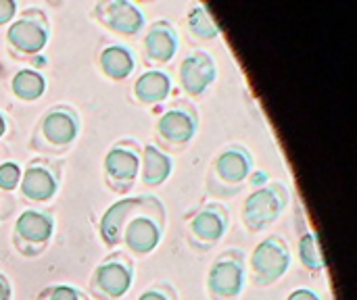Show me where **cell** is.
<instances>
[{
    "mask_svg": "<svg viewBox=\"0 0 357 300\" xmlns=\"http://www.w3.org/2000/svg\"><path fill=\"white\" fill-rule=\"evenodd\" d=\"M165 228V209L159 198L155 196H136L132 209L128 211L121 232L119 244H123L134 255H149L153 253Z\"/></svg>",
    "mask_w": 357,
    "mask_h": 300,
    "instance_id": "cell-1",
    "label": "cell"
},
{
    "mask_svg": "<svg viewBox=\"0 0 357 300\" xmlns=\"http://www.w3.org/2000/svg\"><path fill=\"white\" fill-rule=\"evenodd\" d=\"M251 169L253 159L245 146L232 144L222 148L207 173V192L218 198L234 196L245 186L247 177L251 175Z\"/></svg>",
    "mask_w": 357,
    "mask_h": 300,
    "instance_id": "cell-2",
    "label": "cell"
},
{
    "mask_svg": "<svg viewBox=\"0 0 357 300\" xmlns=\"http://www.w3.org/2000/svg\"><path fill=\"white\" fill-rule=\"evenodd\" d=\"M79 134V117L77 113L67 106H50L38 121L29 146L38 152L61 155L65 152Z\"/></svg>",
    "mask_w": 357,
    "mask_h": 300,
    "instance_id": "cell-3",
    "label": "cell"
},
{
    "mask_svg": "<svg viewBox=\"0 0 357 300\" xmlns=\"http://www.w3.org/2000/svg\"><path fill=\"white\" fill-rule=\"evenodd\" d=\"M199 129V113L190 100H174L155 125L157 146L167 152H180L186 148Z\"/></svg>",
    "mask_w": 357,
    "mask_h": 300,
    "instance_id": "cell-4",
    "label": "cell"
},
{
    "mask_svg": "<svg viewBox=\"0 0 357 300\" xmlns=\"http://www.w3.org/2000/svg\"><path fill=\"white\" fill-rule=\"evenodd\" d=\"M291 200L289 188L282 182H272L251 192L243 205V221L251 232H261L272 226Z\"/></svg>",
    "mask_w": 357,
    "mask_h": 300,
    "instance_id": "cell-5",
    "label": "cell"
},
{
    "mask_svg": "<svg viewBox=\"0 0 357 300\" xmlns=\"http://www.w3.org/2000/svg\"><path fill=\"white\" fill-rule=\"evenodd\" d=\"M134 278V265L128 255L111 253L105 261L98 263L90 278V294L96 300H117L121 299Z\"/></svg>",
    "mask_w": 357,
    "mask_h": 300,
    "instance_id": "cell-6",
    "label": "cell"
},
{
    "mask_svg": "<svg viewBox=\"0 0 357 300\" xmlns=\"http://www.w3.org/2000/svg\"><path fill=\"white\" fill-rule=\"evenodd\" d=\"M245 288V257L238 248H230L215 257L207 274V290L211 300H236Z\"/></svg>",
    "mask_w": 357,
    "mask_h": 300,
    "instance_id": "cell-7",
    "label": "cell"
},
{
    "mask_svg": "<svg viewBox=\"0 0 357 300\" xmlns=\"http://www.w3.org/2000/svg\"><path fill=\"white\" fill-rule=\"evenodd\" d=\"M142 148L134 140H123L111 146L105 157V182L117 194H128L140 173Z\"/></svg>",
    "mask_w": 357,
    "mask_h": 300,
    "instance_id": "cell-8",
    "label": "cell"
},
{
    "mask_svg": "<svg viewBox=\"0 0 357 300\" xmlns=\"http://www.w3.org/2000/svg\"><path fill=\"white\" fill-rule=\"evenodd\" d=\"M48 42V21L40 8H27L6 31V44L15 56H33Z\"/></svg>",
    "mask_w": 357,
    "mask_h": 300,
    "instance_id": "cell-9",
    "label": "cell"
},
{
    "mask_svg": "<svg viewBox=\"0 0 357 300\" xmlns=\"http://www.w3.org/2000/svg\"><path fill=\"white\" fill-rule=\"evenodd\" d=\"M291 267V251L278 236L261 240L251 255V280L255 286H270L278 282Z\"/></svg>",
    "mask_w": 357,
    "mask_h": 300,
    "instance_id": "cell-10",
    "label": "cell"
},
{
    "mask_svg": "<svg viewBox=\"0 0 357 300\" xmlns=\"http://www.w3.org/2000/svg\"><path fill=\"white\" fill-rule=\"evenodd\" d=\"M54 232V219L46 211H23L13 228V242L25 257H38L46 251Z\"/></svg>",
    "mask_w": 357,
    "mask_h": 300,
    "instance_id": "cell-11",
    "label": "cell"
},
{
    "mask_svg": "<svg viewBox=\"0 0 357 300\" xmlns=\"http://www.w3.org/2000/svg\"><path fill=\"white\" fill-rule=\"evenodd\" d=\"M228 223H230L228 209L220 203H211L190 217L188 242L197 251H209L224 238Z\"/></svg>",
    "mask_w": 357,
    "mask_h": 300,
    "instance_id": "cell-12",
    "label": "cell"
},
{
    "mask_svg": "<svg viewBox=\"0 0 357 300\" xmlns=\"http://www.w3.org/2000/svg\"><path fill=\"white\" fill-rule=\"evenodd\" d=\"M92 17L119 35H136L144 25L142 10L128 0H100L92 8Z\"/></svg>",
    "mask_w": 357,
    "mask_h": 300,
    "instance_id": "cell-13",
    "label": "cell"
},
{
    "mask_svg": "<svg viewBox=\"0 0 357 300\" xmlns=\"http://www.w3.org/2000/svg\"><path fill=\"white\" fill-rule=\"evenodd\" d=\"M19 188H21V196L31 203L50 200L59 190V169L50 161L36 159L21 173Z\"/></svg>",
    "mask_w": 357,
    "mask_h": 300,
    "instance_id": "cell-14",
    "label": "cell"
},
{
    "mask_svg": "<svg viewBox=\"0 0 357 300\" xmlns=\"http://www.w3.org/2000/svg\"><path fill=\"white\" fill-rule=\"evenodd\" d=\"M218 69H215V61L209 52L205 50H197L192 54H188L178 71L180 77V86L186 94L190 96H201L205 94L211 84L215 81Z\"/></svg>",
    "mask_w": 357,
    "mask_h": 300,
    "instance_id": "cell-15",
    "label": "cell"
},
{
    "mask_svg": "<svg viewBox=\"0 0 357 300\" xmlns=\"http://www.w3.org/2000/svg\"><path fill=\"white\" fill-rule=\"evenodd\" d=\"M178 52V31L167 21H157L149 27L142 40V54L149 67L167 65Z\"/></svg>",
    "mask_w": 357,
    "mask_h": 300,
    "instance_id": "cell-16",
    "label": "cell"
},
{
    "mask_svg": "<svg viewBox=\"0 0 357 300\" xmlns=\"http://www.w3.org/2000/svg\"><path fill=\"white\" fill-rule=\"evenodd\" d=\"M134 94L144 104H159L172 94V79L163 69H149L136 79Z\"/></svg>",
    "mask_w": 357,
    "mask_h": 300,
    "instance_id": "cell-17",
    "label": "cell"
},
{
    "mask_svg": "<svg viewBox=\"0 0 357 300\" xmlns=\"http://www.w3.org/2000/svg\"><path fill=\"white\" fill-rule=\"evenodd\" d=\"M142 182L146 186H161L169 175H172V169H174V163H172V157L161 150L159 146L155 144H146L142 148Z\"/></svg>",
    "mask_w": 357,
    "mask_h": 300,
    "instance_id": "cell-18",
    "label": "cell"
},
{
    "mask_svg": "<svg viewBox=\"0 0 357 300\" xmlns=\"http://www.w3.org/2000/svg\"><path fill=\"white\" fill-rule=\"evenodd\" d=\"M297 230H299V255H301V261L307 269L312 271H322L326 267L324 263V257H322V251L318 246V240L314 236V232L307 228V219L303 217V207L297 205Z\"/></svg>",
    "mask_w": 357,
    "mask_h": 300,
    "instance_id": "cell-19",
    "label": "cell"
},
{
    "mask_svg": "<svg viewBox=\"0 0 357 300\" xmlns=\"http://www.w3.org/2000/svg\"><path fill=\"white\" fill-rule=\"evenodd\" d=\"M100 67L109 79L121 81L134 71V56L126 46H107L100 52Z\"/></svg>",
    "mask_w": 357,
    "mask_h": 300,
    "instance_id": "cell-20",
    "label": "cell"
},
{
    "mask_svg": "<svg viewBox=\"0 0 357 300\" xmlns=\"http://www.w3.org/2000/svg\"><path fill=\"white\" fill-rule=\"evenodd\" d=\"M136 198H123L119 203H115L113 207H109V211L102 215L100 221V238L107 246H117L119 244V232L123 226V219L128 215V211L132 209Z\"/></svg>",
    "mask_w": 357,
    "mask_h": 300,
    "instance_id": "cell-21",
    "label": "cell"
},
{
    "mask_svg": "<svg viewBox=\"0 0 357 300\" xmlns=\"http://www.w3.org/2000/svg\"><path fill=\"white\" fill-rule=\"evenodd\" d=\"M13 94L21 100H36L44 94L46 90V79L40 71L33 69H21L15 73L10 81Z\"/></svg>",
    "mask_w": 357,
    "mask_h": 300,
    "instance_id": "cell-22",
    "label": "cell"
},
{
    "mask_svg": "<svg viewBox=\"0 0 357 300\" xmlns=\"http://www.w3.org/2000/svg\"><path fill=\"white\" fill-rule=\"evenodd\" d=\"M188 29L199 40H213L220 33L218 23L213 21L211 13L203 4H195L192 10L188 13Z\"/></svg>",
    "mask_w": 357,
    "mask_h": 300,
    "instance_id": "cell-23",
    "label": "cell"
},
{
    "mask_svg": "<svg viewBox=\"0 0 357 300\" xmlns=\"http://www.w3.org/2000/svg\"><path fill=\"white\" fill-rule=\"evenodd\" d=\"M38 300H88L79 290H75L73 286L67 284H52L48 288H44Z\"/></svg>",
    "mask_w": 357,
    "mask_h": 300,
    "instance_id": "cell-24",
    "label": "cell"
},
{
    "mask_svg": "<svg viewBox=\"0 0 357 300\" xmlns=\"http://www.w3.org/2000/svg\"><path fill=\"white\" fill-rule=\"evenodd\" d=\"M21 182V167L17 163H2L0 165V190L10 192Z\"/></svg>",
    "mask_w": 357,
    "mask_h": 300,
    "instance_id": "cell-25",
    "label": "cell"
},
{
    "mask_svg": "<svg viewBox=\"0 0 357 300\" xmlns=\"http://www.w3.org/2000/svg\"><path fill=\"white\" fill-rule=\"evenodd\" d=\"M138 300H178L176 297V290L169 286V284H155V286H151V288H146Z\"/></svg>",
    "mask_w": 357,
    "mask_h": 300,
    "instance_id": "cell-26",
    "label": "cell"
},
{
    "mask_svg": "<svg viewBox=\"0 0 357 300\" xmlns=\"http://www.w3.org/2000/svg\"><path fill=\"white\" fill-rule=\"evenodd\" d=\"M17 13V4L15 0H0V25L8 23Z\"/></svg>",
    "mask_w": 357,
    "mask_h": 300,
    "instance_id": "cell-27",
    "label": "cell"
},
{
    "mask_svg": "<svg viewBox=\"0 0 357 300\" xmlns=\"http://www.w3.org/2000/svg\"><path fill=\"white\" fill-rule=\"evenodd\" d=\"M287 300H320V297L316 292H312V290L299 288V290H295Z\"/></svg>",
    "mask_w": 357,
    "mask_h": 300,
    "instance_id": "cell-28",
    "label": "cell"
},
{
    "mask_svg": "<svg viewBox=\"0 0 357 300\" xmlns=\"http://www.w3.org/2000/svg\"><path fill=\"white\" fill-rule=\"evenodd\" d=\"M0 300H10V282L0 274Z\"/></svg>",
    "mask_w": 357,
    "mask_h": 300,
    "instance_id": "cell-29",
    "label": "cell"
},
{
    "mask_svg": "<svg viewBox=\"0 0 357 300\" xmlns=\"http://www.w3.org/2000/svg\"><path fill=\"white\" fill-rule=\"evenodd\" d=\"M4 132H6V121H4V117L0 115V138L4 136Z\"/></svg>",
    "mask_w": 357,
    "mask_h": 300,
    "instance_id": "cell-30",
    "label": "cell"
}]
</instances>
